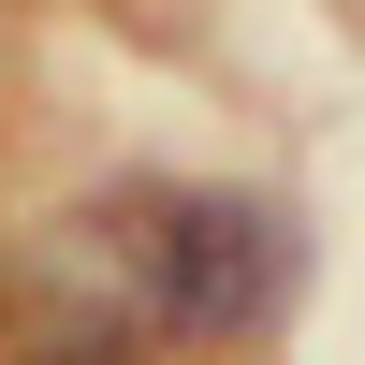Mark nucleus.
<instances>
[{"label": "nucleus", "mask_w": 365, "mask_h": 365, "mask_svg": "<svg viewBox=\"0 0 365 365\" xmlns=\"http://www.w3.org/2000/svg\"><path fill=\"white\" fill-rule=\"evenodd\" d=\"M73 263H88V336L146 351H263L292 307H307V234L263 190H103L73 205ZM73 336V322H58Z\"/></svg>", "instance_id": "1"}, {"label": "nucleus", "mask_w": 365, "mask_h": 365, "mask_svg": "<svg viewBox=\"0 0 365 365\" xmlns=\"http://www.w3.org/2000/svg\"><path fill=\"white\" fill-rule=\"evenodd\" d=\"M15 365H146V351H117V336H29Z\"/></svg>", "instance_id": "2"}]
</instances>
